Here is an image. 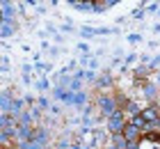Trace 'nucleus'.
<instances>
[{"label": "nucleus", "mask_w": 160, "mask_h": 149, "mask_svg": "<svg viewBox=\"0 0 160 149\" xmlns=\"http://www.w3.org/2000/svg\"><path fill=\"white\" fill-rule=\"evenodd\" d=\"M142 117H144V122H151V124H153V122H158V110L156 108H147V110H142V113H140Z\"/></svg>", "instance_id": "nucleus-1"}, {"label": "nucleus", "mask_w": 160, "mask_h": 149, "mask_svg": "<svg viewBox=\"0 0 160 149\" xmlns=\"http://www.w3.org/2000/svg\"><path fill=\"white\" fill-rule=\"evenodd\" d=\"M137 131H140V129H137V126H133V124L123 126V136H126V140H128V142H133V140L137 138Z\"/></svg>", "instance_id": "nucleus-2"}, {"label": "nucleus", "mask_w": 160, "mask_h": 149, "mask_svg": "<svg viewBox=\"0 0 160 149\" xmlns=\"http://www.w3.org/2000/svg\"><path fill=\"white\" fill-rule=\"evenodd\" d=\"M101 106H103V110H105L108 115H114V113H112V108H114V106H112V101H110V99H103V101H101Z\"/></svg>", "instance_id": "nucleus-4"}, {"label": "nucleus", "mask_w": 160, "mask_h": 149, "mask_svg": "<svg viewBox=\"0 0 160 149\" xmlns=\"http://www.w3.org/2000/svg\"><path fill=\"white\" fill-rule=\"evenodd\" d=\"M110 129H112L114 133H119V131L123 129V124H121V115H119V113H114V115L110 117Z\"/></svg>", "instance_id": "nucleus-3"}]
</instances>
